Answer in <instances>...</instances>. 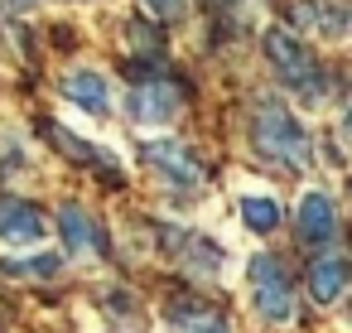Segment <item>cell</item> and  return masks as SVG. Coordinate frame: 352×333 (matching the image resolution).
Segmentation results:
<instances>
[{
    "label": "cell",
    "instance_id": "obj_10",
    "mask_svg": "<svg viewBox=\"0 0 352 333\" xmlns=\"http://www.w3.org/2000/svg\"><path fill=\"white\" fill-rule=\"evenodd\" d=\"M63 97H68L73 107H82L87 116H107V111H111V87H107V78L92 73V68H73V73L63 78Z\"/></svg>",
    "mask_w": 352,
    "mask_h": 333
},
{
    "label": "cell",
    "instance_id": "obj_5",
    "mask_svg": "<svg viewBox=\"0 0 352 333\" xmlns=\"http://www.w3.org/2000/svg\"><path fill=\"white\" fill-rule=\"evenodd\" d=\"M126 107H131V121H140V126H169L184 107V92L169 78H150L126 97Z\"/></svg>",
    "mask_w": 352,
    "mask_h": 333
},
{
    "label": "cell",
    "instance_id": "obj_12",
    "mask_svg": "<svg viewBox=\"0 0 352 333\" xmlns=\"http://www.w3.org/2000/svg\"><path fill=\"white\" fill-rule=\"evenodd\" d=\"M169 333H232V323L217 309L193 299V304H174L169 309Z\"/></svg>",
    "mask_w": 352,
    "mask_h": 333
},
{
    "label": "cell",
    "instance_id": "obj_11",
    "mask_svg": "<svg viewBox=\"0 0 352 333\" xmlns=\"http://www.w3.org/2000/svg\"><path fill=\"white\" fill-rule=\"evenodd\" d=\"M342 290H347V261L342 256H318L309 266V294H314V304H338Z\"/></svg>",
    "mask_w": 352,
    "mask_h": 333
},
{
    "label": "cell",
    "instance_id": "obj_13",
    "mask_svg": "<svg viewBox=\"0 0 352 333\" xmlns=\"http://www.w3.org/2000/svg\"><path fill=\"white\" fill-rule=\"evenodd\" d=\"M294 20L323 30L328 39H342V30H347V15L338 6H323V0H304V6H294Z\"/></svg>",
    "mask_w": 352,
    "mask_h": 333
},
{
    "label": "cell",
    "instance_id": "obj_16",
    "mask_svg": "<svg viewBox=\"0 0 352 333\" xmlns=\"http://www.w3.org/2000/svg\"><path fill=\"white\" fill-rule=\"evenodd\" d=\"M49 136L63 145V155H73V160L92 164V169H107V155H97V150H92V140H78V136H68L63 126H49Z\"/></svg>",
    "mask_w": 352,
    "mask_h": 333
},
{
    "label": "cell",
    "instance_id": "obj_6",
    "mask_svg": "<svg viewBox=\"0 0 352 333\" xmlns=\"http://www.w3.org/2000/svg\"><path fill=\"white\" fill-rule=\"evenodd\" d=\"M58 232H63V246H68L73 256H82V261L107 256V232H102V222H97L87 208L63 203V208H58Z\"/></svg>",
    "mask_w": 352,
    "mask_h": 333
},
{
    "label": "cell",
    "instance_id": "obj_18",
    "mask_svg": "<svg viewBox=\"0 0 352 333\" xmlns=\"http://www.w3.org/2000/svg\"><path fill=\"white\" fill-rule=\"evenodd\" d=\"M10 6H15V10H25V6H34V0H10Z\"/></svg>",
    "mask_w": 352,
    "mask_h": 333
},
{
    "label": "cell",
    "instance_id": "obj_1",
    "mask_svg": "<svg viewBox=\"0 0 352 333\" xmlns=\"http://www.w3.org/2000/svg\"><path fill=\"white\" fill-rule=\"evenodd\" d=\"M251 145L265 155V160H275V169H309L314 164V140L304 136V126L294 121V111L289 107H280V102H261L256 107V116H251Z\"/></svg>",
    "mask_w": 352,
    "mask_h": 333
},
{
    "label": "cell",
    "instance_id": "obj_8",
    "mask_svg": "<svg viewBox=\"0 0 352 333\" xmlns=\"http://www.w3.org/2000/svg\"><path fill=\"white\" fill-rule=\"evenodd\" d=\"M294 232H299V241L304 246H328L333 237H338V208H333V198L328 193H304L299 198V213H294Z\"/></svg>",
    "mask_w": 352,
    "mask_h": 333
},
{
    "label": "cell",
    "instance_id": "obj_17",
    "mask_svg": "<svg viewBox=\"0 0 352 333\" xmlns=\"http://www.w3.org/2000/svg\"><path fill=\"white\" fill-rule=\"evenodd\" d=\"M140 6H145L155 20H174V15L184 10V0H140Z\"/></svg>",
    "mask_w": 352,
    "mask_h": 333
},
{
    "label": "cell",
    "instance_id": "obj_7",
    "mask_svg": "<svg viewBox=\"0 0 352 333\" xmlns=\"http://www.w3.org/2000/svg\"><path fill=\"white\" fill-rule=\"evenodd\" d=\"M160 237H164L169 256H174L179 266L198 270V275H217V270H222V261H227L217 241H208V237H198V232H188V227H164Z\"/></svg>",
    "mask_w": 352,
    "mask_h": 333
},
{
    "label": "cell",
    "instance_id": "obj_3",
    "mask_svg": "<svg viewBox=\"0 0 352 333\" xmlns=\"http://www.w3.org/2000/svg\"><path fill=\"white\" fill-rule=\"evenodd\" d=\"M265 54H270V63H275V73H280L285 87H294V92H304V97H323V68L314 63V54H309L294 34L270 30V34H265Z\"/></svg>",
    "mask_w": 352,
    "mask_h": 333
},
{
    "label": "cell",
    "instance_id": "obj_15",
    "mask_svg": "<svg viewBox=\"0 0 352 333\" xmlns=\"http://www.w3.org/2000/svg\"><path fill=\"white\" fill-rule=\"evenodd\" d=\"M241 217H246L251 232H275L285 213H280L275 198H256V193H246V198H241Z\"/></svg>",
    "mask_w": 352,
    "mask_h": 333
},
{
    "label": "cell",
    "instance_id": "obj_14",
    "mask_svg": "<svg viewBox=\"0 0 352 333\" xmlns=\"http://www.w3.org/2000/svg\"><path fill=\"white\" fill-rule=\"evenodd\" d=\"M63 270V261L54 256V251H44V256H20V261H0V275L6 280H54Z\"/></svg>",
    "mask_w": 352,
    "mask_h": 333
},
{
    "label": "cell",
    "instance_id": "obj_2",
    "mask_svg": "<svg viewBox=\"0 0 352 333\" xmlns=\"http://www.w3.org/2000/svg\"><path fill=\"white\" fill-rule=\"evenodd\" d=\"M246 285H251V304L265 323L294 319V290H289V270L280 266V256H251Z\"/></svg>",
    "mask_w": 352,
    "mask_h": 333
},
{
    "label": "cell",
    "instance_id": "obj_9",
    "mask_svg": "<svg viewBox=\"0 0 352 333\" xmlns=\"http://www.w3.org/2000/svg\"><path fill=\"white\" fill-rule=\"evenodd\" d=\"M44 213L30 203V198H15V193H6L0 198V241H10V246H30V241H39L44 237Z\"/></svg>",
    "mask_w": 352,
    "mask_h": 333
},
{
    "label": "cell",
    "instance_id": "obj_4",
    "mask_svg": "<svg viewBox=\"0 0 352 333\" xmlns=\"http://www.w3.org/2000/svg\"><path fill=\"white\" fill-rule=\"evenodd\" d=\"M145 164L169 184V189H179V193H203V160L188 150V145H179V140H150L145 145Z\"/></svg>",
    "mask_w": 352,
    "mask_h": 333
}]
</instances>
